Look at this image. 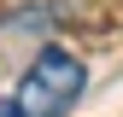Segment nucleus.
<instances>
[{"label":"nucleus","mask_w":123,"mask_h":117,"mask_svg":"<svg viewBox=\"0 0 123 117\" xmlns=\"http://www.w3.org/2000/svg\"><path fill=\"white\" fill-rule=\"evenodd\" d=\"M82 58L65 53V47H41L29 58V70L18 76L6 99H0V117H70V105L82 99Z\"/></svg>","instance_id":"nucleus-1"}]
</instances>
